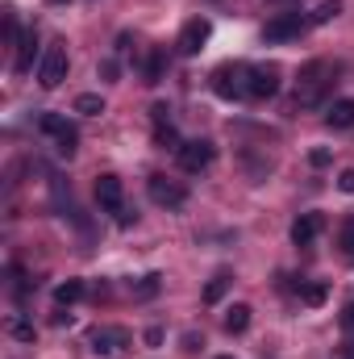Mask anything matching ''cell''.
<instances>
[{
  "label": "cell",
  "mask_w": 354,
  "mask_h": 359,
  "mask_svg": "<svg viewBox=\"0 0 354 359\" xmlns=\"http://www.w3.org/2000/svg\"><path fill=\"white\" fill-rule=\"evenodd\" d=\"M96 201H100V209L121 213V209H125V188H121V180L117 176H100L96 180Z\"/></svg>",
  "instance_id": "cell-11"
},
{
  "label": "cell",
  "mask_w": 354,
  "mask_h": 359,
  "mask_svg": "<svg viewBox=\"0 0 354 359\" xmlns=\"http://www.w3.org/2000/svg\"><path fill=\"white\" fill-rule=\"evenodd\" d=\"M55 4H67V0H55Z\"/></svg>",
  "instance_id": "cell-33"
},
{
  "label": "cell",
  "mask_w": 354,
  "mask_h": 359,
  "mask_svg": "<svg viewBox=\"0 0 354 359\" xmlns=\"http://www.w3.org/2000/svg\"><path fill=\"white\" fill-rule=\"evenodd\" d=\"M334 76H338V67L325 63V59H313L309 67H300V80H296V109H317V104H325V96L334 88Z\"/></svg>",
  "instance_id": "cell-1"
},
{
  "label": "cell",
  "mask_w": 354,
  "mask_h": 359,
  "mask_svg": "<svg viewBox=\"0 0 354 359\" xmlns=\"http://www.w3.org/2000/svg\"><path fill=\"white\" fill-rule=\"evenodd\" d=\"M338 13H342V0H321V4L309 13V21H313V25H330Z\"/></svg>",
  "instance_id": "cell-18"
},
{
  "label": "cell",
  "mask_w": 354,
  "mask_h": 359,
  "mask_svg": "<svg viewBox=\"0 0 354 359\" xmlns=\"http://www.w3.org/2000/svg\"><path fill=\"white\" fill-rule=\"evenodd\" d=\"M325 297H330L325 284H300V301L304 305H325Z\"/></svg>",
  "instance_id": "cell-21"
},
{
  "label": "cell",
  "mask_w": 354,
  "mask_h": 359,
  "mask_svg": "<svg viewBox=\"0 0 354 359\" xmlns=\"http://www.w3.org/2000/svg\"><path fill=\"white\" fill-rule=\"evenodd\" d=\"M229 284H234V280H229V271H217V276L204 284V292H200V297H204V305H217V301L229 292Z\"/></svg>",
  "instance_id": "cell-15"
},
{
  "label": "cell",
  "mask_w": 354,
  "mask_h": 359,
  "mask_svg": "<svg viewBox=\"0 0 354 359\" xmlns=\"http://www.w3.org/2000/svg\"><path fill=\"white\" fill-rule=\"evenodd\" d=\"M88 343L96 355H125L129 351V330H121V326H96Z\"/></svg>",
  "instance_id": "cell-7"
},
{
  "label": "cell",
  "mask_w": 354,
  "mask_h": 359,
  "mask_svg": "<svg viewBox=\"0 0 354 359\" xmlns=\"http://www.w3.org/2000/svg\"><path fill=\"white\" fill-rule=\"evenodd\" d=\"M250 326V305H229V313H225V334H242Z\"/></svg>",
  "instance_id": "cell-16"
},
{
  "label": "cell",
  "mask_w": 354,
  "mask_h": 359,
  "mask_svg": "<svg viewBox=\"0 0 354 359\" xmlns=\"http://www.w3.org/2000/svg\"><path fill=\"white\" fill-rule=\"evenodd\" d=\"M213 92H217L221 100H242V96H250V67H246V63H221V67L213 72Z\"/></svg>",
  "instance_id": "cell-2"
},
{
  "label": "cell",
  "mask_w": 354,
  "mask_h": 359,
  "mask_svg": "<svg viewBox=\"0 0 354 359\" xmlns=\"http://www.w3.org/2000/svg\"><path fill=\"white\" fill-rule=\"evenodd\" d=\"M176 159H179V168H183V172H192V176H196V172L213 168L217 147H213V142H204V138H196V142H183V147H179Z\"/></svg>",
  "instance_id": "cell-6"
},
{
  "label": "cell",
  "mask_w": 354,
  "mask_h": 359,
  "mask_svg": "<svg viewBox=\"0 0 354 359\" xmlns=\"http://www.w3.org/2000/svg\"><path fill=\"white\" fill-rule=\"evenodd\" d=\"M325 121H330L334 130H351V126H354V100H351V96L334 100V104H330V113H325Z\"/></svg>",
  "instance_id": "cell-14"
},
{
  "label": "cell",
  "mask_w": 354,
  "mask_h": 359,
  "mask_svg": "<svg viewBox=\"0 0 354 359\" xmlns=\"http://www.w3.org/2000/svg\"><path fill=\"white\" fill-rule=\"evenodd\" d=\"M208 34H213V21L208 17H192L183 29H179V55H200L204 50V42H208Z\"/></svg>",
  "instance_id": "cell-9"
},
{
  "label": "cell",
  "mask_w": 354,
  "mask_h": 359,
  "mask_svg": "<svg viewBox=\"0 0 354 359\" xmlns=\"http://www.w3.org/2000/svg\"><path fill=\"white\" fill-rule=\"evenodd\" d=\"M76 113H80V117H100V113H104V100H100L96 92H80V96H76Z\"/></svg>",
  "instance_id": "cell-19"
},
{
  "label": "cell",
  "mask_w": 354,
  "mask_h": 359,
  "mask_svg": "<svg viewBox=\"0 0 354 359\" xmlns=\"http://www.w3.org/2000/svg\"><path fill=\"white\" fill-rule=\"evenodd\" d=\"M84 292H88V288H84V280H63V284L55 288V305H76Z\"/></svg>",
  "instance_id": "cell-17"
},
{
  "label": "cell",
  "mask_w": 354,
  "mask_h": 359,
  "mask_svg": "<svg viewBox=\"0 0 354 359\" xmlns=\"http://www.w3.org/2000/svg\"><path fill=\"white\" fill-rule=\"evenodd\" d=\"M38 130L55 138V151H59L63 159H71V155H76L80 134H76V126H71L67 117H59V113H42V117H38Z\"/></svg>",
  "instance_id": "cell-3"
},
{
  "label": "cell",
  "mask_w": 354,
  "mask_h": 359,
  "mask_svg": "<svg viewBox=\"0 0 354 359\" xmlns=\"http://www.w3.org/2000/svg\"><path fill=\"white\" fill-rule=\"evenodd\" d=\"M321 226H325L321 213H300V217L292 222V243H296V247H313V238L321 234Z\"/></svg>",
  "instance_id": "cell-13"
},
{
  "label": "cell",
  "mask_w": 354,
  "mask_h": 359,
  "mask_svg": "<svg viewBox=\"0 0 354 359\" xmlns=\"http://www.w3.org/2000/svg\"><path fill=\"white\" fill-rule=\"evenodd\" d=\"M338 359H354V339H346V343L338 347Z\"/></svg>",
  "instance_id": "cell-32"
},
{
  "label": "cell",
  "mask_w": 354,
  "mask_h": 359,
  "mask_svg": "<svg viewBox=\"0 0 354 359\" xmlns=\"http://www.w3.org/2000/svg\"><path fill=\"white\" fill-rule=\"evenodd\" d=\"M167 113H171L167 104H155V109H150V117H155V126H171V117H167Z\"/></svg>",
  "instance_id": "cell-26"
},
{
  "label": "cell",
  "mask_w": 354,
  "mask_h": 359,
  "mask_svg": "<svg viewBox=\"0 0 354 359\" xmlns=\"http://www.w3.org/2000/svg\"><path fill=\"white\" fill-rule=\"evenodd\" d=\"M309 25H313V21H309L304 13H279V17H271L263 25V42H292V38H300Z\"/></svg>",
  "instance_id": "cell-4"
},
{
  "label": "cell",
  "mask_w": 354,
  "mask_h": 359,
  "mask_svg": "<svg viewBox=\"0 0 354 359\" xmlns=\"http://www.w3.org/2000/svg\"><path fill=\"white\" fill-rule=\"evenodd\" d=\"M34 59H38V34H34V29H25V34L17 38V59H13V72H17V76H29V72H34Z\"/></svg>",
  "instance_id": "cell-12"
},
{
  "label": "cell",
  "mask_w": 354,
  "mask_h": 359,
  "mask_svg": "<svg viewBox=\"0 0 354 359\" xmlns=\"http://www.w3.org/2000/svg\"><path fill=\"white\" fill-rule=\"evenodd\" d=\"M159 280H163L159 271H150V276H142V284H134V297H138V301H146V297H155V292H159Z\"/></svg>",
  "instance_id": "cell-22"
},
{
  "label": "cell",
  "mask_w": 354,
  "mask_h": 359,
  "mask_svg": "<svg viewBox=\"0 0 354 359\" xmlns=\"http://www.w3.org/2000/svg\"><path fill=\"white\" fill-rule=\"evenodd\" d=\"M338 188H342V192H354V168H346V172L338 176Z\"/></svg>",
  "instance_id": "cell-29"
},
{
  "label": "cell",
  "mask_w": 354,
  "mask_h": 359,
  "mask_svg": "<svg viewBox=\"0 0 354 359\" xmlns=\"http://www.w3.org/2000/svg\"><path fill=\"white\" fill-rule=\"evenodd\" d=\"M159 343H163V330H159V326H150V330H146V347H159Z\"/></svg>",
  "instance_id": "cell-30"
},
{
  "label": "cell",
  "mask_w": 354,
  "mask_h": 359,
  "mask_svg": "<svg viewBox=\"0 0 354 359\" xmlns=\"http://www.w3.org/2000/svg\"><path fill=\"white\" fill-rule=\"evenodd\" d=\"M8 334H13V339H21V343H34V326H29V322H21V318H13V322H8Z\"/></svg>",
  "instance_id": "cell-24"
},
{
  "label": "cell",
  "mask_w": 354,
  "mask_h": 359,
  "mask_svg": "<svg viewBox=\"0 0 354 359\" xmlns=\"http://www.w3.org/2000/svg\"><path fill=\"white\" fill-rule=\"evenodd\" d=\"M146 188H150V201L163 205V209H179V205L187 201V188H183L179 180H171V176H150Z\"/></svg>",
  "instance_id": "cell-8"
},
{
  "label": "cell",
  "mask_w": 354,
  "mask_h": 359,
  "mask_svg": "<svg viewBox=\"0 0 354 359\" xmlns=\"http://www.w3.org/2000/svg\"><path fill=\"white\" fill-rule=\"evenodd\" d=\"M63 80H67V46H46V55L38 63V84L50 92V88H59Z\"/></svg>",
  "instance_id": "cell-5"
},
{
  "label": "cell",
  "mask_w": 354,
  "mask_h": 359,
  "mask_svg": "<svg viewBox=\"0 0 354 359\" xmlns=\"http://www.w3.org/2000/svg\"><path fill=\"white\" fill-rule=\"evenodd\" d=\"M159 80H163V55L150 50V59H146V84H159Z\"/></svg>",
  "instance_id": "cell-23"
},
{
  "label": "cell",
  "mask_w": 354,
  "mask_h": 359,
  "mask_svg": "<svg viewBox=\"0 0 354 359\" xmlns=\"http://www.w3.org/2000/svg\"><path fill=\"white\" fill-rule=\"evenodd\" d=\"M342 326H346V330L354 334V301L346 305V309H342Z\"/></svg>",
  "instance_id": "cell-31"
},
{
  "label": "cell",
  "mask_w": 354,
  "mask_h": 359,
  "mask_svg": "<svg viewBox=\"0 0 354 359\" xmlns=\"http://www.w3.org/2000/svg\"><path fill=\"white\" fill-rule=\"evenodd\" d=\"M330 159H334V155H330V151H325V147H321V151H313V155H309V163H313V168H325V163H330Z\"/></svg>",
  "instance_id": "cell-27"
},
{
  "label": "cell",
  "mask_w": 354,
  "mask_h": 359,
  "mask_svg": "<svg viewBox=\"0 0 354 359\" xmlns=\"http://www.w3.org/2000/svg\"><path fill=\"white\" fill-rule=\"evenodd\" d=\"M342 247H346V259L354 264V226H346V234H342Z\"/></svg>",
  "instance_id": "cell-28"
},
{
  "label": "cell",
  "mask_w": 354,
  "mask_h": 359,
  "mask_svg": "<svg viewBox=\"0 0 354 359\" xmlns=\"http://www.w3.org/2000/svg\"><path fill=\"white\" fill-rule=\"evenodd\" d=\"M100 76H104V80H117V76H121V63H117V59H100Z\"/></svg>",
  "instance_id": "cell-25"
},
{
  "label": "cell",
  "mask_w": 354,
  "mask_h": 359,
  "mask_svg": "<svg viewBox=\"0 0 354 359\" xmlns=\"http://www.w3.org/2000/svg\"><path fill=\"white\" fill-rule=\"evenodd\" d=\"M279 92V67L263 63V67H250V96L255 100H271Z\"/></svg>",
  "instance_id": "cell-10"
},
{
  "label": "cell",
  "mask_w": 354,
  "mask_h": 359,
  "mask_svg": "<svg viewBox=\"0 0 354 359\" xmlns=\"http://www.w3.org/2000/svg\"><path fill=\"white\" fill-rule=\"evenodd\" d=\"M155 142H159V151H176L179 155V134H176V126H155Z\"/></svg>",
  "instance_id": "cell-20"
}]
</instances>
